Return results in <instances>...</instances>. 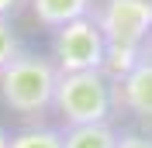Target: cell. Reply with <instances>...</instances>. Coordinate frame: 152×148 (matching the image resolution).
I'll list each match as a JSON object with an SVG mask.
<instances>
[{"label":"cell","instance_id":"30bf717a","mask_svg":"<svg viewBox=\"0 0 152 148\" xmlns=\"http://www.w3.org/2000/svg\"><path fill=\"white\" fill-rule=\"evenodd\" d=\"M114 148H152V131L121 128V131H118V145H114Z\"/></svg>","mask_w":152,"mask_h":148},{"label":"cell","instance_id":"5b68a950","mask_svg":"<svg viewBox=\"0 0 152 148\" xmlns=\"http://www.w3.org/2000/svg\"><path fill=\"white\" fill-rule=\"evenodd\" d=\"M114 114L142 120L152 128V59H138L121 76H111Z\"/></svg>","mask_w":152,"mask_h":148},{"label":"cell","instance_id":"52a82bcc","mask_svg":"<svg viewBox=\"0 0 152 148\" xmlns=\"http://www.w3.org/2000/svg\"><path fill=\"white\" fill-rule=\"evenodd\" d=\"M118 145V124H83V128H62V148H114Z\"/></svg>","mask_w":152,"mask_h":148},{"label":"cell","instance_id":"4fadbf2b","mask_svg":"<svg viewBox=\"0 0 152 148\" xmlns=\"http://www.w3.org/2000/svg\"><path fill=\"white\" fill-rule=\"evenodd\" d=\"M0 148H7V131L0 128Z\"/></svg>","mask_w":152,"mask_h":148},{"label":"cell","instance_id":"7c38bea8","mask_svg":"<svg viewBox=\"0 0 152 148\" xmlns=\"http://www.w3.org/2000/svg\"><path fill=\"white\" fill-rule=\"evenodd\" d=\"M138 59H152V35L145 38V45H142V55H138Z\"/></svg>","mask_w":152,"mask_h":148},{"label":"cell","instance_id":"3957f363","mask_svg":"<svg viewBox=\"0 0 152 148\" xmlns=\"http://www.w3.org/2000/svg\"><path fill=\"white\" fill-rule=\"evenodd\" d=\"M52 110L59 114L62 128H83V124H104L114 117L111 76L104 69L97 73H59Z\"/></svg>","mask_w":152,"mask_h":148},{"label":"cell","instance_id":"8992f818","mask_svg":"<svg viewBox=\"0 0 152 148\" xmlns=\"http://www.w3.org/2000/svg\"><path fill=\"white\" fill-rule=\"evenodd\" d=\"M24 4L45 31H59L73 21L94 17V0H24Z\"/></svg>","mask_w":152,"mask_h":148},{"label":"cell","instance_id":"277c9868","mask_svg":"<svg viewBox=\"0 0 152 148\" xmlns=\"http://www.w3.org/2000/svg\"><path fill=\"white\" fill-rule=\"evenodd\" d=\"M48 59L56 62V69L62 76L66 73H97L107 69V41L100 35L94 17L73 21L66 28L52 31L48 41Z\"/></svg>","mask_w":152,"mask_h":148},{"label":"cell","instance_id":"9c48e42d","mask_svg":"<svg viewBox=\"0 0 152 148\" xmlns=\"http://www.w3.org/2000/svg\"><path fill=\"white\" fill-rule=\"evenodd\" d=\"M21 52H24V41H21L18 28H14V21H0V69H4V65H10Z\"/></svg>","mask_w":152,"mask_h":148},{"label":"cell","instance_id":"6da1fadb","mask_svg":"<svg viewBox=\"0 0 152 148\" xmlns=\"http://www.w3.org/2000/svg\"><path fill=\"white\" fill-rule=\"evenodd\" d=\"M94 21L107 41V76H121L152 35V0H94Z\"/></svg>","mask_w":152,"mask_h":148},{"label":"cell","instance_id":"7a4b0ae2","mask_svg":"<svg viewBox=\"0 0 152 148\" xmlns=\"http://www.w3.org/2000/svg\"><path fill=\"white\" fill-rule=\"evenodd\" d=\"M56 86H59L56 62L31 48H24L10 65L0 69V103L24 120H38L52 110Z\"/></svg>","mask_w":152,"mask_h":148},{"label":"cell","instance_id":"ba28073f","mask_svg":"<svg viewBox=\"0 0 152 148\" xmlns=\"http://www.w3.org/2000/svg\"><path fill=\"white\" fill-rule=\"evenodd\" d=\"M7 148H62V128L28 124V128L7 134Z\"/></svg>","mask_w":152,"mask_h":148},{"label":"cell","instance_id":"8fae6325","mask_svg":"<svg viewBox=\"0 0 152 148\" xmlns=\"http://www.w3.org/2000/svg\"><path fill=\"white\" fill-rule=\"evenodd\" d=\"M24 7V0H0V21H14Z\"/></svg>","mask_w":152,"mask_h":148}]
</instances>
